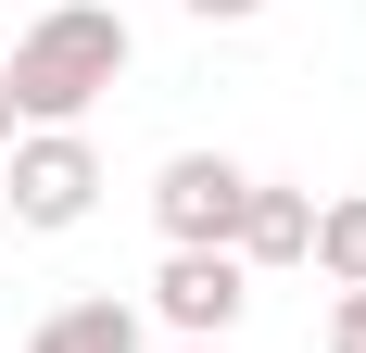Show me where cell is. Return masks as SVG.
I'll return each instance as SVG.
<instances>
[{
  "label": "cell",
  "mask_w": 366,
  "mask_h": 353,
  "mask_svg": "<svg viewBox=\"0 0 366 353\" xmlns=\"http://www.w3.org/2000/svg\"><path fill=\"white\" fill-rule=\"evenodd\" d=\"M26 353H152V328H139V303L76 290V303H51V316L26 328Z\"/></svg>",
  "instance_id": "5b68a950"
},
{
  "label": "cell",
  "mask_w": 366,
  "mask_h": 353,
  "mask_svg": "<svg viewBox=\"0 0 366 353\" xmlns=\"http://www.w3.org/2000/svg\"><path fill=\"white\" fill-rule=\"evenodd\" d=\"M240 303H253V265L240 252H164V278H152V316L177 341H227Z\"/></svg>",
  "instance_id": "277c9868"
},
{
  "label": "cell",
  "mask_w": 366,
  "mask_h": 353,
  "mask_svg": "<svg viewBox=\"0 0 366 353\" xmlns=\"http://www.w3.org/2000/svg\"><path fill=\"white\" fill-rule=\"evenodd\" d=\"M303 265L329 290H366V189L354 202H316V240H303Z\"/></svg>",
  "instance_id": "52a82bcc"
},
{
  "label": "cell",
  "mask_w": 366,
  "mask_h": 353,
  "mask_svg": "<svg viewBox=\"0 0 366 353\" xmlns=\"http://www.w3.org/2000/svg\"><path fill=\"white\" fill-rule=\"evenodd\" d=\"M329 353H366V290H341V303H329Z\"/></svg>",
  "instance_id": "ba28073f"
},
{
  "label": "cell",
  "mask_w": 366,
  "mask_h": 353,
  "mask_svg": "<svg viewBox=\"0 0 366 353\" xmlns=\"http://www.w3.org/2000/svg\"><path fill=\"white\" fill-rule=\"evenodd\" d=\"M177 13H189V26H253L265 0H177Z\"/></svg>",
  "instance_id": "9c48e42d"
},
{
  "label": "cell",
  "mask_w": 366,
  "mask_h": 353,
  "mask_svg": "<svg viewBox=\"0 0 366 353\" xmlns=\"http://www.w3.org/2000/svg\"><path fill=\"white\" fill-rule=\"evenodd\" d=\"M240 202H253V164H227V151H164V176H152L164 252H227L240 240Z\"/></svg>",
  "instance_id": "3957f363"
},
{
  "label": "cell",
  "mask_w": 366,
  "mask_h": 353,
  "mask_svg": "<svg viewBox=\"0 0 366 353\" xmlns=\"http://www.w3.org/2000/svg\"><path fill=\"white\" fill-rule=\"evenodd\" d=\"M303 240H316V189H291V176H253V202H240V265H303Z\"/></svg>",
  "instance_id": "8992f818"
},
{
  "label": "cell",
  "mask_w": 366,
  "mask_h": 353,
  "mask_svg": "<svg viewBox=\"0 0 366 353\" xmlns=\"http://www.w3.org/2000/svg\"><path fill=\"white\" fill-rule=\"evenodd\" d=\"M13 139H26V126H13V76H0V151H13Z\"/></svg>",
  "instance_id": "30bf717a"
},
{
  "label": "cell",
  "mask_w": 366,
  "mask_h": 353,
  "mask_svg": "<svg viewBox=\"0 0 366 353\" xmlns=\"http://www.w3.org/2000/svg\"><path fill=\"white\" fill-rule=\"evenodd\" d=\"M177 353H227V341H177Z\"/></svg>",
  "instance_id": "8fae6325"
},
{
  "label": "cell",
  "mask_w": 366,
  "mask_h": 353,
  "mask_svg": "<svg viewBox=\"0 0 366 353\" xmlns=\"http://www.w3.org/2000/svg\"><path fill=\"white\" fill-rule=\"evenodd\" d=\"M127 64H139L127 0H38L26 38L0 51V76H13V126H76V114L102 101Z\"/></svg>",
  "instance_id": "6da1fadb"
},
{
  "label": "cell",
  "mask_w": 366,
  "mask_h": 353,
  "mask_svg": "<svg viewBox=\"0 0 366 353\" xmlns=\"http://www.w3.org/2000/svg\"><path fill=\"white\" fill-rule=\"evenodd\" d=\"M0 202H13V227H38V240L89 227V202H102V151H89V126H26V139L0 151Z\"/></svg>",
  "instance_id": "7a4b0ae2"
}]
</instances>
